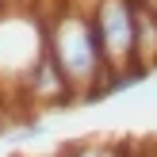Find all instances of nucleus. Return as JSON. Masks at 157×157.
Returning a JSON list of instances; mask_svg holds the SVG:
<instances>
[{
	"label": "nucleus",
	"instance_id": "obj_1",
	"mask_svg": "<svg viewBox=\"0 0 157 157\" xmlns=\"http://www.w3.org/2000/svg\"><path fill=\"white\" fill-rule=\"evenodd\" d=\"M92 15L104 38L107 61L134 58V0H100Z\"/></svg>",
	"mask_w": 157,
	"mask_h": 157
}]
</instances>
